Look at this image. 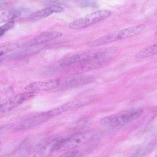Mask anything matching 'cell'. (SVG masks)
I'll use <instances>...</instances> for the list:
<instances>
[{"instance_id": "obj_1", "label": "cell", "mask_w": 157, "mask_h": 157, "mask_svg": "<svg viewBox=\"0 0 157 157\" xmlns=\"http://www.w3.org/2000/svg\"><path fill=\"white\" fill-rule=\"evenodd\" d=\"M140 108H133L122 110L102 119L100 123L107 127L115 128L124 125L136 119L142 114Z\"/></svg>"}, {"instance_id": "obj_2", "label": "cell", "mask_w": 157, "mask_h": 157, "mask_svg": "<svg viewBox=\"0 0 157 157\" xmlns=\"http://www.w3.org/2000/svg\"><path fill=\"white\" fill-rule=\"evenodd\" d=\"M111 14V12L108 10H97L71 22L68 27L74 29L85 28L108 17Z\"/></svg>"}, {"instance_id": "obj_3", "label": "cell", "mask_w": 157, "mask_h": 157, "mask_svg": "<svg viewBox=\"0 0 157 157\" xmlns=\"http://www.w3.org/2000/svg\"><path fill=\"white\" fill-rule=\"evenodd\" d=\"M118 51L116 46L100 48L77 54L78 63L95 60L111 57Z\"/></svg>"}, {"instance_id": "obj_4", "label": "cell", "mask_w": 157, "mask_h": 157, "mask_svg": "<svg viewBox=\"0 0 157 157\" xmlns=\"http://www.w3.org/2000/svg\"><path fill=\"white\" fill-rule=\"evenodd\" d=\"M112 57L95 60L82 62L76 64L69 70V73L78 74L105 67L112 60Z\"/></svg>"}, {"instance_id": "obj_5", "label": "cell", "mask_w": 157, "mask_h": 157, "mask_svg": "<svg viewBox=\"0 0 157 157\" xmlns=\"http://www.w3.org/2000/svg\"><path fill=\"white\" fill-rule=\"evenodd\" d=\"M88 133L81 132L75 134L66 140L61 144L59 150L64 151L73 149L83 144L91 137Z\"/></svg>"}, {"instance_id": "obj_6", "label": "cell", "mask_w": 157, "mask_h": 157, "mask_svg": "<svg viewBox=\"0 0 157 157\" xmlns=\"http://www.w3.org/2000/svg\"><path fill=\"white\" fill-rule=\"evenodd\" d=\"M35 93L34 92H28L15 96L5 103L0 105V112L5 113L11 110L26 100L34 96Z\"/></svg>"}, {"instance_id": "obj_7", "label": "cell", "mask_w": 157, "mask_h": 157, "mask_svg": "<svg viewBox=\"0 0 157 157\" xmlns=\"http://www.w3.org/2000/svg\"><path fill=\"white\" fill-rule=\"evenodd\" d=\"M62 33L58 31H49L41 33L29 40L25 44L27 47L39 45L49 41L60 37Z\"/></svg>"}, {"instance_id": "obj_8", "label": "cell", "mask_w": 157, "mask_h": 157, "mask_svg": "<svg viewBox=\"0 0 157 157\" xmlns=\"http://www.w3.org/2000/svg\"><path fill=\"white\" fill-rule=\"evenodd\" d=\"M60 86V78L44 81L32 82L25 87L30 91H44L50 90Z\"/></svg>"}, {"instance_id": "obj_9", "label": "cell", "mask_w": 157, "mask_h": 157, "mask_svg": "<svg viewBox=\"0 0 157 157\" xmlns=\"http://www.w3.org/2000/svg\"><path fill=\"white\" fill-rule=\"evenodd\" d=\"M94 77L90 75H80L60 78V86L73 87L89 83L92 82Z\"/></svg>"}, {"instance_id": "obj_10", "label": "cell", "mask_w": 157, "mask_h": 157, "mask_svg": "<svg viewBox=\"0 0 157 157\" xmlns=\"http://www.w3.org/2000/svg\"><path fill=\"white\" fill-rule=\"evenodd\" d=\"M63 10V8L59 5H52L31 14L28 17L30 21L34 22L47 17L53 13H59Z\"/></svg>"}, {"instance_id": "obj_11", "label": "cell", "mask_w": 157, "mask_h": 157, "mask_svg": "<svg viewBox=\"0 0 157 157\" xmlns=\"http://www.w3.org/2000/svg\"><path fill=\"white\" fill-rule=\"evenodd\" d=\"M62 137H57L39 149L35 155V157L48 156L52 152L59 149L64 140Z\"/></svg>"}, {"instance_id": "obj_12", "label": "cell", "mask_w": 157, "mask_h": 157, "mask_svg": "<svg viewBox=\"0 0 157 157\" xmlns=\"http://www.w3.org/2000/svg\"><path fill=\"white\" fill-rule=\"evenodd\" d=\"M118 32H115L101 36L89 42L87 46L90 47H98L118 40H120Z\"/></svg>"}, {"instance_id": "obj_13", "label": "cell", "mask_w": 157, "mask_h": 157, "mask_svg": "<svg viewBox=\"0 0 157 157\" xmlns=\"http://www.w3.org/2000/svg\"><path fill=\"white\" fill-rule=\"evenodd\" d=\"M145 24H140L124 29L118 32L119 40L125 39L135 35L143 31L146 28Z\"/></svg>"}, {"instance_id": "obj_14", "label": "cell", "mask_w": 157, "mask_h": 157, "mask_svg": "<svg viewBox=\"0 0 157 157\" xmlns=\"http://www.w3.org/2000/svg\"><path fill=\"white\" fill-rule=\"evenodd\" d=\"M49 117L46 113L30 118L22 122L16 128L17 130L29 128L38 124Z\"/></svg>"}, {"instance_id": "obj_15", "label": "cell", "mask_w": 157, "mask_h": 157, "mask_svg": "<svg viewBox=\"0 0 157 157\" xmlns=\"http://www.w3.org/2000/svg\"><path fill=\"white\" fill-rule=\"evenodd\" d=\"M157 52V45L156 44L139 52L136 54L135 57L139 59H145L155 55Z\"/></svg>"}, {"instance_id": "obj_16", "label": "cell", "mask_w": 157, "mask_h": 157, "mask_svg": "<svg viewBox=\"0 0 157 157\" xmlns=\"http://www.w3.org/2000/svg\"><path fill=\"white\" fill-rule=\"evenodd\" d=\"M20 15V13L17 10L10 11L6 12L0 16V23L11 21L18 17Z\"/></svg>"}, {"instance_id": "obj_17", "label": "cell", "mask_w": 157, "mask_h": 157, "mask_svg": "<svg viewBox=\"0 0 157 157\" xmlns=\"http://www.w3.org/2000/svg\"><path fill=\"white\" fill-rule=\"evenodd\" d=\"M14 92L12 87H9L0 91V102L5 101Z\"/></svg>"}, {"instance_id": "obj_18", "label": "cell", "mask_w": 157, "mask_h": 157, "mask_svg": "<svg viewBox=\"0 0 157 157\" xmlns=\"http://www.w3.org/2000/svg\"><path fill=\"white\" fill-rule=\"evenodd\" d=\"M17 47L18 45L15 43L10 44L0 47V56L15 49Z\"/></svg>"}, {"instance_id": "obj_19", "label": "cell", "mask_w": 157, "mask_h": 157, "mask_svg": "<svg viewBox=\"0 0 157 157\" xmlns=\"http://www.w3.org/2000/svg\"><path fill=\"white\" fill-rule=\"evenodd\" d=\"M77 3L79 6L85 8L93 7L96 5L95 0H79Z\"/></svg>"}, {"instance_id": "obj_20", "label": "cell", "mask_w": 157, "mask_h": 157, "mask_svg": "<svg viewBox=\"0 0 157 157\" xmlns=\"http://www.w3.org/2000/svg\"><path fill=\"white\" fill-rule=\"evenodd\" d=\"M15 25L14 22L11 21L0 27V37L7 31L13 29Z\"/></svg>"}, {"instance_id": "obj_21", "label": "cell", "mask_w": 157, "mask_h": 157, "mask_svg": "<svg viewBox=\"0 0 157 157\" xmlns=\"http://www.w3.org/2000/svg\"><path fill=\"white\" fill-rule=\"evenodd\" d=\"M14 126L12 123L0 125V134L12 129Z\"/></svg>"}, {"instance_id": "obj_22", "label": "cell", "mask_w": 157, "mask_h": 157, "mask_svg": "<svg viewBox=\"0 0 157 157\" xmlns=\"http://www.w3.org/2000/svg\"><path fill=\"white\" fill-rule=\"evenodd\" d=\"M78 153V151L74 150L64 153L60 155V156L63 157H73L77 154Z\"/></svg>"}, {"instance_id": "obj_23", "label": "cell", "mask_w": 157, "mask_h": 157, "mask_svg": "<svg viewBox=\"0 0 157 157\" xmlns=\"http://www.w3.org/2000/svg\"><path fill=\"white\" fill-rule=\"evenodd\" d=\"M1 141L0 140V145L1 144Z\"/></svg>"}, {"instance_id": "obj_24", "label": "cell", "mask_w": 157, "mask_h": 157, "mask_svg": "<svg viewBox=\"0 0 157 157\" xmlns=\"http://www.w3.org/2000/svg\"></svg>"}]
</instances>
